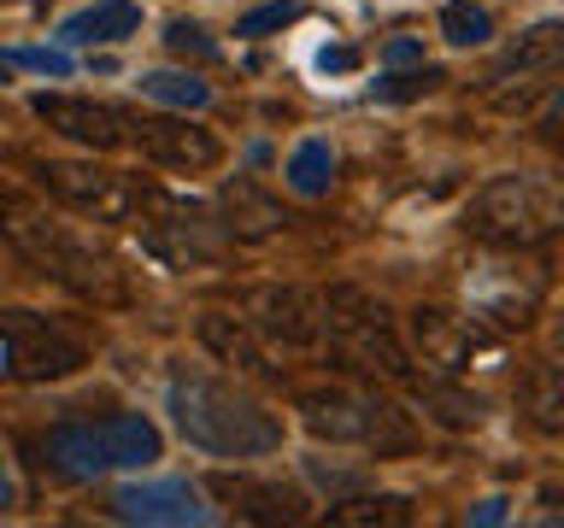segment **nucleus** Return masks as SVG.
I'll return each instance as SVG.
<instances>
[{"label":"nucleus","instance_id":"obj_1","mask_svg":"<svg viewBox=\"0 0 564 528\" xmlns=\"http://www.w3.org/2000/svg\"><path fill=\"white\" fill-rule=\"evenodd\" d=\"M0 235L12 241V253L24 264H35L47 282H59L77 299H95V306H130L135 299V282L112 246L95 241L77 223H65L35 194L7 188V183H0Z\"/></svg>","mask_w":564,"mask_h":528},{"label":"nucleus","instance_id":"obj_2","mask_svg":"<svg viewBox=\"0 0 564 528\" xmlns=\"http://www.w3.org/2000/svg\"><path fill=\"white\" fill-rule=\"evenodd\" d=\"M165 405L188 447L212 458H264L282 447V417L264 411V399H253L247 387L206 376V370H176Z\"/></svg>","mask_w":564,"mask_h":528},{"label":"nucleus","instance_id":"obj_3","mask_svg":"<svg viewBox=\"0 0 564 528\" xmlns=\"http://www.w3.org/2000/svg\"><path fill=\"white\" fill-rule=\"evenodd\" d=\"M317 346H324V359L335 370H347V376H382V382H412L417 376V364H412V352H405L388 306L359 294V288H329L324 294Z\"/></svg>","mask_w":564,"mask_h":528},{"label":"nucleus","instance_id":"obj_4","mask_svg":"<svg viewBox=\"0 0 564 528\" xmlns=\"http://www.w3.org/2000/svg\"><path fill=\"white\" fill-rule=\"evenodd\" d=\"M564 223V194L553 176L535 170H506L488 176L482 188L470 194L465 206V229L476 241L500 246V253H529V246H546Z\"/></svg>","mask_w":564,"mask_h":528},{"label":"nucleus","instance_id":"obj_5","mask_svg":"<svg viewBox=\"0 0 564 528\" xmlns=\"http://www.w3.org/2000/svg\"><path fill=\"white\" fill-rule=\"evenodd\" d=\"M300 422L329 447H365L377 458H405L417 447L412 417L377 387H312L300 394Z\"/></svg>","mask_w":564,"mask_h":528},{"label":"nucleus","instance_id":"obj_6","mask_svg":"<svg viewBox=\"0 0 564 528\" xmlns=\"http://www.w3.org/2000/svg\"><path fill=\"white\" fill-rule=\"evenodd\" d=\"M83 364H88V334L70 317L24 306L0 311V376L7 382H65Z\"/></svg>","mask_w":564,"mask_h":528},{"label":"nucleus","instance_id":"obj_7","mask_svg":"<svg viewBox=\"0 0 564 528\" xmlns=\"http://www.w3.org/2000/svg\"><path fill=\"white\" fill-rule=\"evenodd\" d=\"M130 229L141 235V246H148L153 258L176 264V271L224 258V241H229L224 223L212 218L206 206L183 200V194H165V188H153V183H148V200H141V211H135Z\"/></svg>","mask_w":564,"mask_h":528},{"label":"nucleus","instance_id":"obj_8","mask_svg":"<svg viewBox=\"0 0 564 528\" xmlns=\"http://www.w3.org/2000/svg\"><path fill=\"white\" fill-rule=\"evenodd\" d=\"M24 165L42 176V188L53 200H65L70 211L95 223H135L141 200H148V183L106 165H77V158H24Z\"/></svg>","mask_w":564,"mask_h":528},{"label":"nucleus","instance_id":"obj_9","mask_svg":"<svg viewBox=\"0 0 564 528\" xmlns=\"http://www.w3.org/2000/svg\"><path fill=\"white\" fill-rule=\"evenodd\" d=\"M546 299V271H529L518 258L476 264L465 276V311L488 329H529Z\"/></svg>","mask_w":564,"mask_h":528},{"label":"nucleus","instance_id":"obj_10","mask_svg":"<svg viewBox=\"0 0 564 528\" xmlns=\"http://www.w3.org/2000/svg\"><path fill=\"white\" fill-rule=\"evenodd\" d=\"M412 346L435 376H470V370L500 364V346L482 334L476 317H458L447 306H417L412 311Z\"/></svg>","mask_w":564,"mask_h":528},{"label":"nucleus","instance_id":"obj_11","mask_svg":"<svg viewBox=\"0 0 564 528\" xmlns=\"http://www.w3.org/2000/svg\"><path fill=\"white\" fill-rule=\"evenodd\" d=\"M123 141H130L141 158H153L159 170L200 176V170L224 165V141L212 130H200V123H188V112L183 118H135V112H123Z\"/></svg>","mask_w":564,"mask_h":528},{"label":"nucleus","instance_id":"obj_12","mask_svg":"<svg viewBox=\"0 0 564 528\" xmlns=\"http://www.w3.org/2000/svg\"><path fill=\"white\" fill-rule=\"evenodd\" d=\"M247 323H253L264 346H317L324 294L317 288H253L247 294Z\"/></svg>","mask_w":564,"mask_h":528},{"label":"nucleus","instance_id":"obj_13","mask_svg":"<svg viewBox=\"0 0 564 528\" xmlns=\"http://www.w3.org/2000/svg\"><path fill=\"white\" fill-rule=\"evenodd\" d=\"M30 112L47 123L53 135L77 141V147H95V153H112L123 147V112L106 100H88V95H35Z\"/></svg>","mask_w":564,"mask_h":528},{"label":"nucleus","instance_id":"obj_14","mask_svg":"<svg viewBox=\"0 0 564 528\" xmlns=\"http://www.w3.org/2000/svg\"><path fill=\"white\" fill-rule=\"evenodd\" d=\"M112 517L148 522V528H188V522H206L212 510L200 505L194 482H123L112 493Z\"/></svg>","mask_w":564,"mask_h":528},{"label":"nucleus","instance_id":"obj_15","mask_svg":"<svg viewBox=\"0 0 564 528\" xmlns=\"http://www.w3.org/2000/svg\"><path fill=\"white\" fill-rule=\"evenodd\" d=\"M212 493L229 499V510L247 522H300L306 517V493H294L282 482H259V475H212Z\"/></svg>","mask_w":564,"mask_h":528},{"label":"nucleus","instance_id":"obj_16","mask_svg":"<svg viewBox=\"0 0 564 528\" xmlns=\"http://www.w3.org/2000/svg\"><path fill=\"white\" fill-rule=\"evenodd\" d=\"M200 341L206 352H218L224 364H236L241 376H264V382H276L282 370L271 364V346L253 334V323L247 317H229V311H200Z\"/></svg>","mask_w":564,"mask_h":528},{"label":"nucleus","instance_id":"obj_17","mask_svg":"<svg viewBox=\"0 0 564 528\" xmlns=\"http://www.w3.org/2000/svg\"><path fill=\"white\" fill-rule=\"evenodd\" d=\"M42 464L59 475V482H95L106 475V447H100V422H59L42 440Z\"/></svg>","mask_w":564,"mask_h":528},{"label":"nucleus","instance_id":"obj_18","mask_svg":"<svg viewBox=\"0 0 564 528\" xmlns=\"http://www.w3.org/2000/svg\"><path fill=\"white\" fill-rule=\"evenodd\" d=\"M218 211H224V235H236V241H264V235H276V229L289 223V211H282L259 183H247V176L224 183Z\"/></svg>","mask_w":564,"mask_h":528},{"label":"nucleus","instance_id":"obj_19","mask_svg":"<svg viewBox=\"0 0 564 528\" xmlns=\"http://www.w3.org/2000/svg\"><path fill=\"white\" fill-rule=\"evenodd\" d=\"M135 30H141L135 0H95V7H83L77 18H65L59 42L65 47H106V42H130Z\"/></svg>","mask_w":564,"mask_h":528},{"label":"nucleus","instance_id":"obj_20","mask_svg":"<svg viewBox=\"0 0 564 528\" xmlns=\"http://www.w3.org/2000/svg\"><path fill=\"white\" fill-rule=\"evenodd\" d=\"M100 447H106V464L112 470H148V464H159L165 440H159V429L141 411H118L100 422Z\"/></svg>","mask_w":564,"mask_h":528},{"label":"nucleus","instance_id":"obj_21","mask_svg":"<svg viewBox=\"0 0 564 528\" xmlns=\"http://www.w3.org/2000/svg\"><path fill=\"white\" fill-rule=\"evenodd\" d=\"M558 59H564V24H535L494 59V77L500 82L506 77H541V70H553Z\"/></svg>","mask_w":564,"mask_h":528},{"label":"nucleus","instance_id":"obj_22","mask_svg":"<svg viewBox=\"0 0 564 528\" xmlns=\"http://www.w3.org/2000/svg\"><path fill=\"white\" fill-rule=\"evenodd\" d=\"M417 399L430 405V417H435V422H447V429H476V422H482V399L465 394V387H458V376L423 382V387H417Z\"/></svg>","mask_w":564,"mask_h":528},{"label":"nucleus","instance_id":"obj_23","mask_svg":"<svg viewBox=\"0 0 564 528\" xmlns=\"http://www.w3.org/2000/svg\"><path fill=\"white\" fill-rule=\"evenodd\" d=\"M141 95L171 106V112H200V106H212V88L194 70H141Z\"/></svg>","mask_w":564,"mask_h":528},{"label":"nucleus","instance_id":"obj_24","mask_svg":"<svg viewBox=\"0 0 564 528\" xmlns=\"http://www.w3.org/2000/svg\"><path fill=\"white\" fill-rule=\"evenodd\" d=\"M523 411L535 417L546 435L564 429V376H558V364H529V376H523Z\"/></svg>","mask_w":564,"mask_h":528},{"label":"nucleus","instance_id":"obj_25","mask_svg":"<svg viewBox=\"0 0 564 528\" xmlns=\"http://www.w3.org/2000/svg\"><path fill=\"white\" fill-rule=\"evenodd\" d=\"M329 183H335L329 141H300V147L289 153V188L306 194V200H317V194H329Z\"/></svg>","mask_w":564,"mask_h":528},{"label":"nucleus","instance_id":"obj_26","mask_svg":"<svg viewBox=\"0 0 564 528\" xmlns=\"http://www.w3.org/2000/svg\"><path fill=\"white\" fill-rule=\"evenodd\" d=\"M329 522L341 528H359V522H405L412 517V499H400V493H365V499H329Z\"/></svg>","mask_w":564,"mask_h":528},{"label":"nucleus","instance_id":"obj_27","mask_svg":"<svg viewBox=\"0 0 564 528\" xmlns=\"http://www.w3.org/2000/svg\"><path fill=\"white\" fill-rule=\"evenodd\" d=\"M441 35H447L453 47H482L494 35V18L476 7V0H447V12H441Z\"/></svg>","mask_w":564,"mask_h":528},{"label":"nucleus","instance_id":"obj_28","mask_svg":"<svg viewBox=\"0 0 564 528\" xmlns=\"http://www.w3.org/2000/svg\"><path fill=\"white\" fill-rule=\"evenodd\" d=\"M300 18V0H271V7H253V12H241L236 18V35H247V42H259V35H276V30H289Z\"/></svg>","mask_w":564,"mask_h":528},{"label":"nucleus","instance_id":"obj_29","mask_svg":"<svg viewBox=\"0 0 564 528\" xmlns=\"http://www.w3.org/2000/svg\"><path fill=\"white\" fill-rule=\"evenodd\" d=\"M165 47L176 53V59H218V42H212L194 18H171V24H165Z\"/></svg>","mask_w":564,"mask_h":528},{"label":"nucleus","instance_id":"obj_30","mask_svg":"<svg viewBox=\"0 0 564 528\" xmlns=\"http://www.w3.org/2000/svg\"><path fill=\"white\" fill-rule=\"evenodd\" d=\"M435 82H441V70H435V65L405 70V77H382V82H377V100H417V95H430Z\"/></svg>","mask_w":564,"mask_h":528},{"label":"nucleus","instance_id":"obj_31","mask_svg":"<svg viewBox=\"0 0 564 528\" xmlns=\"http://www.w3.org/2000/svg\"><path fill=\"white\" fill-rule=\"evenodd\" d=\"M306 475H312V487L329 493V499H347V493L365 487L359 470H335V464H324V458H306Z\"/></svg>","mask_w":564,"mask_h":528},{"label":"nucleus","instance_id":"obj_32","mask_svg":"<svg viewBox=\"0 0 564 528\" xmlns=\"http://www.w3.org/2000/svg\"><path fill=\"white\" fill-rule=\"evenodd\" d=\"M7 65L42 70V77H70V53H59V47H12Z\"/></svg>","mask_w":564,"mask_h":528},{"label":"nucleus","instance_id":"obj_33","mask_svg":"<svg viewBox=\"0 0 564 528\" xmlns=\"http://www.w3.org/2000/svg\"><path fill=\"white\" fill-rule=\"evenodd\" d=\"M412 59H423V47L412 42V35H400V42H388V65H412Z\"/></svg>","mask_w":564,"mask_h":528},{"label":"nucleus","instance_id":"obj_34","mask_svg":"<svg viewBox=\"0 0 564 528\" xmlns=\"http://www.w3.org/2000/svg\"><path fill=\"white\" fill-rule=\"evenodd\" d=\"M18 505V482H12V464H7V452H0V510H12Z\"/></svg>","mask_w":564,"mask_h":528},{"label":"nucleus","instance_id":"obj_35","mask_svg":"<svg viewBox=\"0 0 564 528\" xmlns=\"http://www.w3.org/2000/svg\"><path fill=\"white\" fill-rule=\"evenodd\" d=\"M317 65H324V70H352V47H324V53H317Z\"/></svg>","mask_w":564,"mask_h":528},{"label":"nucleus","instance_id":"obj_36","mask_svg":"<svg viewBox=\"0 0 564 528\" xmlns=\"http://www.w3.org/2000/svg\"><path fill=\"white\" fill-rule=\"evenodd\" d=\"M500 517H506V499H488V505L470 510V522H500Z\"/></svg>","mask_w":564,"mask_h":528}]
</instances>
